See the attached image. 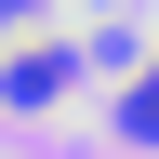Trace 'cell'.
I'll return each mask as SVG.
<instances>
[{"mask_svg": "<svg viewBox=\"0 0 159 159\" xmlns=\"http://www.w3.org/2000/svg\"><path fill=\"white\" fill-rule=\"evenodd\" d=\"M66 93V40H40V53H0V106H53Z\"/></svg>", "mask_w": 159, "mask_h": 159, "instance_id": "1", "label": "cell"}, {"mask_svg": "<svg viewBox=\"0 0 159 159\" xmlns=\"http://www.w3.org/2000/svg\"><path fill=\"white\" fill-rule=\"evenodd\" d=\"M119 133H146V146H159V66H146V93H119Z\"/></svg>", "mask_w": 159, "mask_h": 159, "instance_id": "2", "label": "cell"}]
</instances>
